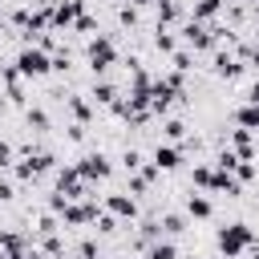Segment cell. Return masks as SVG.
<instances>
[{"instance_id":"obj_40","label":"cell","mask_w":259,"mask_h":259,"mask_svg":"<svg viewBox=\"0 0 259 259\" xmlns=\"http://www.w3.org/2000/svg\"><path fill=\"white\" fill-rule=\"evenodd\" d=\"M0 24H4V12H0Z\"/></svg>"},{"instance_id":"obj_42","label":"cell","mask_w":259,"mask_h":259,"mask_svg":"<svg viewBox=\"0 0 259 259\" xmlns=\"http://www.w3.org/2000/svg\"><path fill=\"white\" fill-rule=\"evenodd\" d=\"M255 130H259V125H255Z\"/></svg>"},{"instance_id":"obj_31","label":"cell","mask_w":259,"mask_h":259,"mask_svg":"<svg viewBox=\"0 0 259 259\" xmlns=\"http://www.w3.org/2000/svg\"><path fill=\"white\" fill-rule=\"evenodd\" d=\"M28 125H36V130H45V125H49V117H45L40 109H28Z\"/></svg>"},{"instance_id":"obj_9","label":"cell","mask_w":259,"mask_h":259,"mask_svg":"<svg viewBox=\"0 0 259 259\" xmlns=\"http://www.w3.org/2000/svg\"><path fill=\"white\" fill-rule=\"evenodd\" d=\"M57 190L73 202V198H85V178L77 174V166H69V170H61L57 174Z\"/></svg>"},{"instance_id":"obj_6","label":"cell","mask_w":259,"mask_h":259,"mask_svg":"<svg viewBox=\"0 0 259 259\" xmlns=\"http://www.w3.org/2000/svg\"><path fill=\"white\" fill-rule=\"evenodd\" d=\"M81 12H85V0H57L49 8V28H69Z\"/></svg>"},{"instance_id":"obj_20","label":"cell","mask_w":259,"mask_h":259,"mask_svg":"<svg viewBox=\"0 0 259 259\" xmlns=\"http://www.w3.org/2000/svg\"><path fill=\"white\" fill-rule=\"evenodd\" d=\"M170 20H178V4H174V0H162V4H158V28L170 24Z\"/></svg>"},{"instance_id":"obj_41","label":"cell","mask_w":259,"mask_h":259,"mask_svg":"<svg viewBox=\"0 0 259 259\" xmlns=\"http://www.w3.org/2000/svg\"><path fill=\"white\" fill-rule=\"evenodd\" d=\"M247 4H255V0H247Z\"/></svg>"},{"instance_id":"obj_2","label":"cell","mask_w":259,"mask_h":259,"mask_svg":"<svg viewBox=\"0 0 259 259\" xmlns=\"http://www.w3.org/2000/svg\"><path fill=\"white\" fill-rule=\"evenodd\" d=\"M53 69V57L40 49V45H24L20 53H16V73L20 77H45Z\"/></svg>"},{"instance_id":"obj_26","label":"cell","mask_w":259,"mask_h":259,"mask_svg":"<svg viewBox=\"0 0 259 259\" xmlns=\"http://www.w3.org/2000/svg\"><path fill=\"white\" fill-rule=\"evenodd\" d=\"M166 138H170V142H178V138H186V125H182L178 117H170V121H166Z\"/></svg>"},{"instance_id":"obj_10","label":"cell","mask_w":259,"mask_h":259,"mask_svg":"<svg viewBox=\"0 0 259 259\" xmlns=\"http://www.w3.org/2000/svg\"><path fill=\"white\" fill-rule=\"evenodd\" d=\"M61 219H65L69 227H85V223H93V219H97V206H93V202H65Z\"/></svg>"},{"instance_id":"obj_39","label":"cell","mask_w":259,"mask_h":259,"mask_svg":"<svg viewBox=\"0 0 259 259\" xmlns=\"http://www.w3.org/2000/svg\"><path fill=\"white\" fill-rule=\"evenodd\" d=\"M73 259H93V255H81V251H77V255H73Z\"/></svg>"},{"instance_id":"obj_25","label":"cell","mask_w":259,"mask_h":259,"mask_svg":"<svg viewBox=\"0 0 259 259\" xmlns=\"http://www.w3.org/2000/svg\"><path fill=\"white\" fill-rule=\"evenodd\" d=\"M154 45H158L162 53H174V49H178V45H174V36H170L166 28H158V36H154Z\"/></svg>"},{"instance_id":"obj_28","label":"cell","mask_w":259,"mask_h":259,"mask_svg":"<svg viewBox=\"0 0 259 259\" xmlns=\"http://www.w3.org/2000/svg\"><path fill=\"white\" fill-rule=\"evenodd\" d=\"M73 28H77V32H93V28H97V20H93L89 12H81V16L73 20Z\"/></svg>"},{"instance_id":"obj_23","label":"cell","mask_w":259,"mask_h":259,"mask_svg":"<svg viewBox=\"0 0 259 259\" xmlns=\"http://www.w3.org/2000/svg\"><path fill=\"white\" fill-rule=\"evenodd\" d=\"M69 109L77 113V121H81V125L89 121V101H81V97H69Z\"/></svg>"},{"instance_id":"obj_19","label":"cell","mask_w":259,"mask_h":259,"mask_svg":"<svg viewBox=\"0 0 259 259\" xmlns=\"http://www.w3.org/2000/svg\"><path fill=\"white\" fill-rule=\"evenodd\" d=\"M93 101H97V105H113V101H117V89H113L109 81H101V85H93Z\"/></svg>"},{"instance_id":"obj_15","label":"cell","mask_w":259,"mask_h":259,"mask_svg":"<svg viewBox=\"0 0 259 259\" xmlns=\"http://www.w3.org/2000/svg\"><path fill=\"white\" fill-rule=\"evenodd\" d=\"M210 210H214V206H210L206 194H190V198H186V214H190V219H210Z\"/></svg>"},{"instance_id":"obj_30","label":"cell","mask_w":259,"mask_h":259,"mask_svg":"<svg viewBox=\"0 0 259 259\" xmlns=\"http://www.w3.org/2000/svg\"><path fill=\"white\" fill-rule=\"evenodd\" d=\"M162 231L178 235V231H182V219H178V214H166V219H162Z\"/></svg>"},{"instance_id":"obj_1","label":"cell","mask_w":259,"mask_h":259,"mask_svg":"<svg viewBox=\"0 0 259 259\" xmlns=\"http://www.w3.org/2000/svg\"><path fill=\"white\" fill-rule=\"evenodd\" d=\"M251 243H255V231H251L247 223H227V227L219 231V255H223V259L243 255Z\"/></svg>"},{"instance_id":"obj_35","label":"cell","mask_w":259,"mask_h":259,"mask_svg":"<svg viewBox=\"0 0 259 259\" xmlns=\"http://www.w3.org/2000/svg\"><path fill=\"white\" fill-rule=\"evenodd\" d=\"M247 105H259V77H255L251 89H247Z\"/></svg>"},{"instance_id":"obj_18","label":"cell","mask_w":259,"mask_h":259,"mask_svg":"<svg viewBox=\"0 0 259 259\" xmlns=\"http://www.w3.org/2000/svg\"><path fill=\"white\" fill-rule=\"evenodd\" d=\"M214 73H219V77H235V73H239L235 57H231V53H219V57H214Z\"/></svg>"},{"instance_id":"obj_12","label":"cell","mask_w":259,"mask_h":259,"mask_svg":"<svg viewBox=\"0 0 259 259\" xmlns=\"http://www.w3.org/2000/svg\"><path fill=\"white\" fill-rule=\"evenodd\" d=\"M210 190H219L227 198H239L243 194V182H235V174H227V170H214L210 174Z\"/></svg>"},{"instance_id":"obj_33","label":"cell","mask_w":259,"mask_h":259,"mask_svg":"<svg viewBox=\"0 0 259 259\" xmlns=\"http://www.w3.org/2000/svg\"><path fill=\"white\" fill-rule=\"evenodd\" d=\"M45 255H61V239L49 235V239H45Z\"/></svg>"},{"instance_id":"obj_27","label":"cell","mask_w":259,"mask_h":259,"mask_svg":"<svg viewBox=\"0 0 259 259\" xmlns=\"http://www.w3.org/2000/svg\"><path fill=\"white\" fill-rule=\"evenodd\" d=\"M210 166H194V186H202V190H210Z\"/></svg>"},{"instance_id":"obj_13","label":"cell","mask_w":259,"mask_h":259,"mask_svg":"<svg viewBox=\"0 0 259 259\" xmlns=\"http://www.w3.org/2000/svg\"><path fill=\"white\" fill-rule=\"evenodd\" d=\"M154 166H158V170H178V166H182L178 146H158V150H154Z\"/></svg>"},{"instance_id":"obj_3","label":"cell","mask_w":259,"mask_h":259,"mask_svg":"<svg viewBox=\"0 0 259 259\" xmlns=\"http://www.w3.org/2000/svg\"><path fill=\"white\" fill-rule=\"evenodd\" d=\"M178 93H182V73H170V77L154 81V85H150V109H154V113H166Z\"/></svg>"},{"instance_id":"obj_8","label":"cell","mask_w":259,"mask_h":259,"mask_svg":"<svg viewBox=\"0 0 259 259\" xmlns=\"http://www.w3.org/2000/svg\"><path fill=\"white\" fill-rule=\"evenodd\" d=\"M53 166V154H45V150H36V154H28L24 162H16V178L20 182H32L36 174H45Z\"/></svg>"},{"instance_id":"obj_16","label":"cell","mask_w":259,"mask_h":259,"mask_svg":"<svg viewBox=\"0 0 259 259\" xmlns=\"http://www.w3.org/2000/svg\"><path fill=\"white\" fill-rule=\"evenodd\" d=\"M235 121H239V130H255L259 125V105H243L235 113Z\"/></svg>"},{"instance_id":"obj_24","label":"cell","mask_w":259,"mask_h":259,"mask_svg":"<svg viewBox=\"0 0 259 259\" xmlns=\"http://www.w3.org/2000/svg\"><path fill=\"white\" fill-rule=\"evenodd\" d=\"M231 174H235V182H251V178H255V162H239Z\"/></svg>"},{"instance_id":"obj_38","label":"cell","mask_w":259,"mask_h":259,"mask_svg":"<svg viewBox=\"0 0 259 259\" xmlns=\"http://www.w3.org/2000/svg\"><path fill=\"white\" fill-rule=\"evenodd\" d=\"M20 259H49V255H45V251H24Z\"/></svg>"},{"instance_id":"obj_17","label":"cell","mask_w":259,"mask_h":259,"mask_svg":"<svg viewBox=\"0 0 259 259\" xmlns=\"http://www.w3.org/2000/svg\"><path fill=\"white\" fill-rule=\"evenodd\" d=\"M219 8H223V0H198V4H194V20H198V24L210 20V16H219Z\"/></svg>"},{"instance_id":"obj_14","label":"cell","mask_w":259,"mask_h":259,"mask_svg":"<svg viewBox=\"0 0 259 259\" xmlns=\"http://www.w3.org/2000/svg\"><path fill=\"white\" fill-rule=\"evenodd\" d=\"M231 142H235V154H239L243 162H251V158H255V146H251V130H235V134H231Z\"/></svg>"},{"instance_id":"obj_37","label":"cell","mask_w":259,"mask_h":259,"mask_svg":"<svg viewBox=\"0 0 259 259\" xmlns=\"http://www.w3.org/2000/svg\"><path fill=\"white\" fill-rule=\"evenodd\" d=\"M8 198H12V186H8V182H0V202H8Z\"/></svg>"},{"instance_id":"obj_4","label":"cell","mask_w":259,"mask_h":259,"mask_svg":"<svg viewBox=\"0 0 259 259\" xmlns=\"http://www.w3.org/2000/svg\"><path fill=\"white\" fill-rule=\"evenodd\" d=\"M85 57H89V69H93V73H105V69L117 61V49H113L109 36H93L89 49H85Z\"/></svg>"},{"instance_id":"obj_32","label":"cell","mask_w":259,"mask_h":259,"mask_svg":"<svg viewBox=\"0 0 259 259\" xmlns=\"http://www.w3.org/2000/svg\"><path fill=\"white\" fill-rule=\"evenodd\" d=\"M121 162H125L130 170H138V166H142V154H138V150H125V158H121Z\"/></svg>"},{"instance_id":"obj_29","label":"cell","mask_w":259,"mask_h":259,"mask_svg":"<svg viewBox=\"0 0 259 259\" xmlns=\"http://www.w3.org/2000/svg\"><path fill=\"white\" fill-rule=\"evenodd\" d=\"M170 57H174V69H178V73H186V69H190V53H186V49H174Z\"/></svg>"},{"instance_id":"obj_7","label":"cell","mask_w":259,"mask_h":259,"mask_svg":"<svg viewBox=\"0 0 259 259\" xmlns=\"http://www.w3.org/2000/svg\"><path fill=\"white\" fill-rule=\"evenodd\" d=\"M109 170H113V166H109V158H105V154H85V158L77 162V174H81L85 182H97V178H109Z\"/></svg>"},{"instance_id":"obj_21","label":"cell","mask_w":259,"mask_h":259,"mask_svg":"<svg viewBox=\"0 0 259 259\" xmlns=\"http://www.w3.org/2000/svg\"><path fill=\"white\" fill-rule=\"evenodd\" d=\"M174 255H178L174 243H154V247L146 251V259H174Z\"/></svg>"},{"instance_id":"obj_5","label":"cell","mask_w":259,"mask_h":259,"mask_svg":"<svg viewBox=\"0 0 259 259\" xmlns=\"http://www.w3.org/2000/svg\"><path fill=\"white\" fill-rule=\"evenodd\" d=\"M219 32H223V28H206V24H198V20H186V24H182V40H186L190 49H214V45H219Z\"/></svg>"},{"instance_id":"obj_22","label":"cell","mask_w":259,"mask_h":259,"mask_svg":"<svg viewBox=\"0 0 259 259\" xmlns=\"http://www.w3.org/2000/svg\"><path fill=\"white\" fill-rule=\"evenodd\" d=\"M214 162H219V170H227V174H231V170H235V166H239V162H243V158H239V154H235V150H223V154H219V158H214Z\"/></svg>"},{"instance_id":"obj_36","label":"cell","mask_w":259,"mask_h":259,"mask_svg":"<svg viewBox=\"0 0 259 259\" xmlns=\"http://www.w3.org/2000/svg\"><path fill=\"white\" fill-rule=\"evenodd\" d=\"M53 231H57V223H53V214H45L40 219V235H53Z\"/></svg>"},{"instance_id":"obj_11","label":"cell","mask_w":259,"mask_h":259,"mask_svg":"<svg viewBox=\"0 0 259 259\" xmlns=\"http://www.w3.org/2000/svg\"><path fill=\"white\" fill-rule=\"evenodd\" d=\"M105 210L113 219H134L138 214V202H134V194H109L105 198Z\"/></svg>"},{"instance_id":"obj_34","label":"cell","mask_w":259,"mask_h":259,"mask_svg":"<svg viewBox=\"0 0 259 259\" xmlns=\"http://www.w3.org/2000/svg\"><path fill=\"white\" fill-rule=\"evenodd\" d=\"M0 166H12V146L0 142Z\"/></svg>"}]
</instances>
